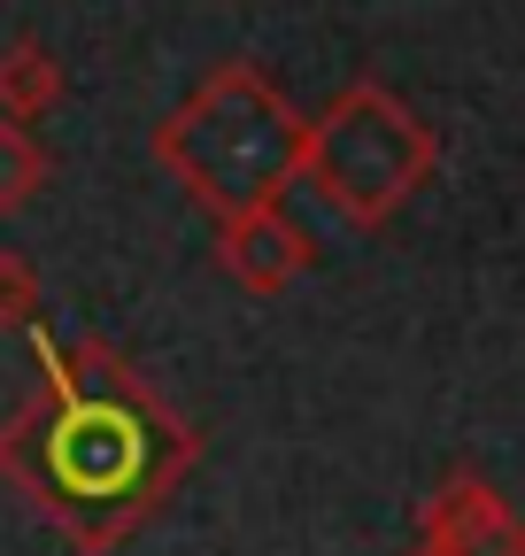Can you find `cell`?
Returning <instances> with one entry per match:
<instances>
[{"instance_id": "6", "label": "cell", "mask_w": 525, "mask_h": 556, "mask_svg": "<svg viewBox=\"0 0 525 556\" xmlns=\"http://www.w3.org/2000/svg\"><path fill=\"white\" fill-rule=\"evenodd\" d=\"M62 101V62L39 39H9L0 47V116L9 124H39Z\"/></svg>"}, {"instance_id": "8", "label": "cell", "mask_w": 525, "mask_h": 556, "mask_svg": "<svg viewBox=\"0 0 525 556\" xmlns=\"http://www.w3.org/2000/svg\"><path fill=\"white\" fill-rule=\"evenodd\" d=\"M39 325V270L24 248H0V332H31Z\"/></svg>"}, {"instance_id": "3", "label": "cell", "mask_w": 525, "mask_h": 556, "mask_svg": "<svg viewBox=\"0 0 525 556\" xmlns=\"http://www.w3.org/2000/svg\"><path fill=\"white\" fill-rule=\"evenodd\" d=\"M440 170V139L433 124L386 93L379 78L341 86L309 116L302 139V178L317 186V201L333 208L348 232H379L386 217H402L410 193H425V178Z\"/></svg>"}, {"instance_id": "7", "label": "cell", "mask_w": 525, "mask_h": 556, "mask_svg": "<svg viewBox=\"0 0 525 556\" xmlns=\"http://www.w3.org/2000/svg\"><path fill=\"white\" fill-rule=\"evenodd\" d=\"M47 178H54L47 148H39V139H31L24 124H9V116H0V217H16V208H31Z\"/></svg>"}, {"instance_id": "1", "label": "cell", "mask_w": 525, "mask_h": 556, "mask_svg": "<svg viewBox=\"0 0 525 556\" xmlns=\"http://www.w3.org/2000/svg\"><path fill=\"white\" fill-rule=\"evenodd\" d=\"M202 441L108 340H39V394L0 426V479L71 533V548H116L148 526Z\"/></svg>"}, {"instance_id": "2", "label": "cell", "mask_w": 525, "mask_h": 556, "mask_svg": "<svg viewBox=\"0 0 525 556\" xmlns=\"http://www.w3.org/2000/svg\"><path fill=\"white\" fill-rule=\"evenodd\" d=\"M302 139H309V116L255 62H225L155 124L148 155L193 208H209L225 225L240 208L279 201L302 178Z\"/></svg>"}, {"instance_id": "5", "label": "cell", "mask_w": 525, "mask_h": 556, "mask_svg": "<svg viewBox=\"0 0 525 556\" xmlns=\"http://www.w3.org/2000/svg\"><path fill=\"white\" fill-rule=\"evenodd\" d=\"M309 263H317V240L286 217L279 201L240 208V217L217 225V270L232 278L240 294H286Z\"/></svg>"}, {"instance_id": "4", "label": "cell", "mask_w": 525, "mask_h": 556, "mask_svg": "<svg viewBox=\"0 0 525 556\" xmlns=\"http://www.w3.org/2000/svg\"><path fill=\"white\" fill-rule=\"evenodd\" d=\"M418 556H525V518L487 479L456 471L418 510Z\"/></svg>"}]
</instances>
